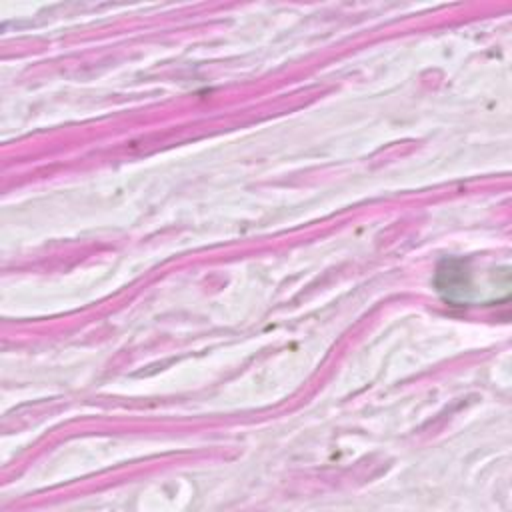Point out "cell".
<instances>
[{
    "label": "cell",
    "instance_id": "1",
    "mask_svg": "<svg viewBox=\"0 0 512 512\" xmlns=\"http://www.w3.org/2000/svg\"><path fill=\"white\" fill-rule=\"evenodd\" d=\"M436 288L446 302H468L470 300V270L460 258L444 260L436 272Z\"/></svg>",
    "mask_w": 512,
    "mask_h": 512
}]
</instances>
